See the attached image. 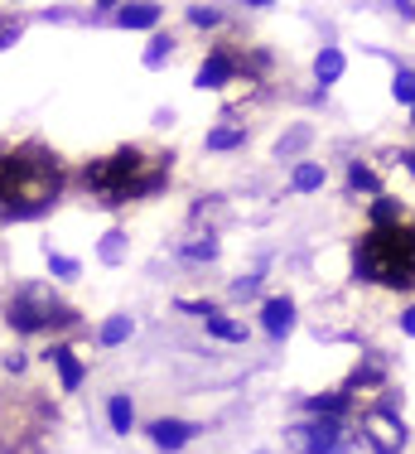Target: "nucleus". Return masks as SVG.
<instances>
[{
	"label": "nucleus",
	"instance_id": "obj_1",
	"mask_svg": "<svg viewBox=\"0 0 415 454\" xmlns=\"http://www.w3.org/2000/svg\"><path fill=\"white\" fill-rule=\"evenodd\" d=\"M63 193V165L39 140H0V218L25 223L39 218Z\"/></svg>",
	"mask_w": 415,
	"mask_h": 454
},
{
	"label": "nucleus",
	"instance_id": "obj_2",
	"mask_svg": "<svg viewBox=\"0 0 415 454\" xmlns=\"http://www.w3.org/2000/svg\"><path fill=\"white\" fill-rule=\"evenodd\" d=\"M169 165H174V155H165V150L121 145V150H112V155L92 160V165L82 169V184L102 208H126V203L155 199L169 184Z\"/></svg>",
	"mask_w": 415,
	"mask_h": 454
},
{
	"label": "nucleus",
	"instance_id": "obj_3",
	"mask_svg": "<svg viewBox=\"0 0 415 454\" xmlns=\"http://www.w3.org/2000/svg\"><path fill=\"white\" fill-rule=\"evenodd\" d=\"M353 276L381 290H411L415 286V223L367 227L353 242Z\"/></svg>",
	"mask_w": 415,
	"mask_h": 454
},
{
	"label": "nucleus",
	"instance_id": "obj_4",
	"mask_svg": "<svg viewBox=\"0 0 415 454\" xmlns=\"http://www.w3.org/2000/svg\"><path fill=\"white\" fill-rule=\"evenodd\" d=\"M5 324L15 333H43V329H73L78 315L53 295V286H43V280H25V286L10 295V305H5Z\"/></svg>",
	"mask_w": 415,
	"mask_h": 454
},
{
	"label": "nucleus",
	"instance_id": "obj_5",
	"mask_svg": "<svg viewBox=\"0 0 415 454\" xmlns=\"http://www.w3.org/2000/svg\"><path fill=\"white\" fill-rule=\"evenodd\" d=\"M286 435H290V445L300 450V454H343V450H348L343 426H338V420H329V416H319L314 426H290Z\"/></svg>",
	"mask_w": 415,
	"mask_h": 454
},
{
	"label": "nucleus",
	"instance_id": "obj_6",
	"mask_svg": "<svg viewBox=\"0 0 415 454\" xmlns=\"http://www.w3.org/2000/svg\"><path fill=\"white\" fill-rule=\"evenodd\" d=\"M406 435H411V430H406V420H401V416H387V411H367V416H363V440L377 454H401Z\"/></svg>",
	"mask_w": 415,
	"mask_h": 454
},
{
	"label": "nucleus",
	"instance_id": "obj_7",
	"mask_svg": "<svg viewBox=\"0 0 415 454\" xmlns=\"http://www.w3.org/2000/svg\"><path fill=\"white\" fill-rule=\"evenodd\" d=\"M199 82L203 92H223L227 82H237V53H232V44H223V49H213L208 59L199 63Z\"/></svg>",
	"mask_w": 415,
	"mask_h": 454
},
{
	"label": "nucleus",
	"instance_id": "obj_8",
	"mask_svg": "<svg viewBox=\"0 0 415 454\" xmlns=\"http://www.w3.org/2000/svg\"><path fill=\"white\" fill-rule=\"evenodd\" d=\"M199 435V426H193V420H155V426H150V440H155L160 450H184L189 445V440Z\"/></svg>",
	"mask_w": 415,
	"mask_h": 454
},
{
	"label": "nucleus",
	"instance_id": "obj_9",
	"mask_svg": "<svg viewBox=\"0 0 415 454\" xmlns=\"http://www.w3.org/2000/svg\"><path fill=\"white\" fill-rule=\"evenodd\" d=\"M261 324H266L270 339H286V333L294 329V300H286V295L266 300V305H261Z\"/></svg>",
	"mask_w": 415,
	"mask_h": 454
},
{
	"label": "nucleus",
	"instance_id": "obj_10",
	"mask_svg": "<svg viewBox=\"0 0 415 454\" xmlns=\"http://www.w3.org/2000/svg\"><path fill=\"white\" fill-rule=\"evenodd\" d=\"M49 363L53 367H59V382H63V392H78V387H82V363H78V353H73V348H63V343H59V348H49Z\"/></svg>",
	"mask_w": 415,
	"mask_h": 454
},
{
	"label": "nucleus",
	"instance_id": "obj_11",
	"mask_svg": "<svg viewBox=\"0 0 415 454\" xmlns=\"http://www.w3.org/2000/svg\"><path fill=\"white\" fill-rule=\"evenodd\" d=\"M381 382H387V358H381V353H367V363H357L353 377H348V392H357V387L372 392V387H381Z\"/></svg>",
	"mask_w": 415,
	"mask_h": 454
},
{
	"label": "nucleus",
	"instance_id": "obj_12",
	"mask_svg": "<svg viewBox=\"0 0 415 454\" xmlns=\"http://www.w3.org/2000/svg\"><path fill=\"white\" fill-rule=\"evenodd\" d=\"M116 25H126V29H155L160 25V5H121Z\"/></svg>",
	"mask_w": 415,
	"mask_h": 454
},
{
	"label": "nucleus",
	"instance_id": "obj_13",
	"mask_svg": "<svg viewBox=\"0 0 415 454\" xmlns=\"http://www.w3.org/2000/svg\"><path fill=\"white\" fill-rule=\"evenodd\" d=\"M343 68H348V59H343V53H338V49H324L319 59H314V78H319L324 88H329V82H338V78H343Z\"/></svg>",
	"mask_w": 415,
	"mask_h": 454
},
{
	"label": "nucleus",
	"instance_id": "obj_14",
	"mask_svg": "<svg viewBox=\"0 0 415 454\" xmlns=\"http://www.w3.org/2000/svg\"><path fill=\"white\" fill-rule=\"evenodd\" d=\"M179 256H184V262H213V256H217V237L213 232H193L189 242L179 247Z\"/></svg>",
	"mask_w": 415,
	"mask_h": 454
},
{
	"label": "nucleus",
	"instance_id": "obj_15",
	"mask_svg": "<svg viewBox=\"0 0 415 454\" xmlns=\"http://www.w3.org/2000/svg\"><path fill=\"white\" fill-rule=\"evenodd\" d=\"M208 333H217L223 343H247V324L232 315H208Z\"/></svg>",
	"mask_w": 415,
	"mask_h": 454
},
{
	"label": "nucleus",
	"instance_id": "obj_16",
	"mask_svg": "<svg viewBox=\"0 0 415 454\" xmlns=\"http://www.w3.org/2000/svg\"><path fill=\"white\" fill-rule=\"evenodd\" d=\"M247 140V126H237V121H223L217 131H208V150H237Z\"/></svg>",
	"mask_w": 415,
	"mask_h": 454
},
{
	"label": "nucleus",
	"instance_id": "obj_17",
	"mask_svg": "<svg viewBox=\"0 0 415 454\" xmlns=\"http://www.w3.org/2000/svg\"><path fill=\"white\" fill-rule=\"evenodd\" d=\"M294 193H314V189H324V165H314V160H304V165H294Z\"/></svg>",
	"mask_w": 415,
	"mask_h": 454
},
{
	"label": "nucleus",
	"instance_id": "obj_18",
	"mask_svg": "<svg viewBox=\"0 0 415 454\" xmlns=\"http://www.w3.org/2000/svg\"><path fill=\"white\" fill-rule=\"evenodd\" d=\"M106 416H112V430H116V435H130V420H136V406H130V396H126V392H116V396H112Z\"/></svg>",
	"mask_w": 415,
	"mask_h": 454
},
{
	"label": "nucleus",
	"instance_id": "obj_19",
	"mask_svg": "<svg viewBox=\"0 0 415 454\" xmlns=\"http://www.w3.org/2000/svg\"><path fill=\"white\" fill-rule=\"evenodd\" d=\"M396 223H406V208H401V199H381L372 203V227H396Z\"/></svg>",
	"mask_w": 415,
	"mask_h": 454
},
{
	"label": "nucleus",
	"instance_id": "obj_20",
	"mask_svg": "<svg viewBox=\"0 0 415 454\" xmlns=\"http://www.w3.org/2000/svg\"><path fill=\"white\" fill-rule=\"evenodd\" d=\"M309 411L314 416H329V420H338L348 411V392H324V396H309Z\"/></svg>",
	"mask_w": 415,
	"mask_h": 454
},
{
	"label": "nucleus",
	"instance_id": "obj_21",
	"mask_svg": "<svg viewBox=\"0 0 415 454\" xmlns=\"http://www.w3.org/2000/svg\"><path fill=\"white\" fill-rule=\"evenodd\" d=\"M348 184H353L357 193H377V199H381V179H377V169H367L363 160H357V165L348 169Z\"/></svg>",
	"mask_w": 415,
	"mask_h": 454
},
{
	"label": "nucleus",
	"instance_id": "obj_22",
	"mask_svg": "<svg viewBox=\"0 0 415 454\" xmlns=\"http://www.w3.org/2000/svg\"><path fill=\"white\" fill-rule=\"evenodd\" d=\"M130 333H136V324H130L126 315H116V319H106V324H102V343H106V348H116V343H126Z\"/></svg>",
	"mask_w": 415,
	"mask_h": 454
},
{
	"label": "nucleus",
	"instance_id": "obj_23",
	"mask_svg": "<svg viewBox=\"0 0 415 454\" xmlns=\"http://www.w3.org/2000/svg\"><path fill=\"white\" fill-rule=\"evenodd\" d=\"M391 97H396V102H406V106H415V68H396Z\"/></svg>",
	"mask_w": 415,
	"mask_h": 454
},
{
	"label": "nucleus",
	"instance_id": "obj_24",
	"mask_svg": "<svg viewBox=\"0 0 415 454\" xmlns=\"http://www.w3.org/2000/svg\"><path fill=\"white\" fill-rule=\"evenodd\" d=\"M169 53H174V39L169 35H155V39H150V49H145V68H160Z\"/></svg>",
	"mask_w": 415,
	"mask_h": 454
},
{
	"label": "nucleus",
	"instance_id": "obj_25",
	"mask_svg": "<svg viewBox=\"0 0 415 454\" xmlns=\"http://www.w3.org/2000/svg\"><path fill=\"white\" fill-rule=\"evenodd\" d=\"M189 25L213 29V25H223V10H217V5H189Z\"/></svg>",
	"mask_w": 415,
	"mask_h": 454
},
{
	"label": "nucleus",
	"instance_id": "obj_26",
	"mask_svg": "<svg viewBox=\"0 0 415 454\" xmlns=\"http://www.w3.org/2000/svg\"><path fill=\"white\" fill-rule=\"evenodd\" d=\"M121 242H126V237H121V232H106V237H102V262H112V266H116V262H121V252H126V247H121Z\"/></svg>",
	"mask_w": 415,
	"mask_h": 454
},
{
	"label": "nucleus",
	"instance_id": "obj_27",
	"mask_svg": "<svg viewBox=\"0 0 415 454\" xmlns=\"http://www.w3.org/2000/svg\"><path fill=\"white\" fill-rule=\"evenodd\" d=\"M49 271L63 276V280H73V276H78V262H73V256H53L49 252Z\"/></svg>",
	"mask_w": 415,
	"mask_h": 454
},
{
	"label": "nucleus",
	"instance_id": "obj_28",
	"mask_svg": "<svg viewBox=\"0 0 415 454\" xmlns=\"http://www.w3.org/2000/svg\"><path fill=\"white\" fill-rule=\"evenodd\" d=\"M256 290H261V276H242V280L232 286V295H237V300H251Z\"/></svg>",
	"mask_w": 415,
	"mask_h": 454
},
{
	"label": "nucleus",
	"instance_id": "obj_29",
	"mask_svg": "<svg viewBox=\"0 0 415 454\" xmlns=\"http://www.w3.org/2000/svg\"><path fill=\"white\" fill-rule=\"evenodd\" d=\"M15 39H20V25L15 20H0V49H10Z\"/></svg>",
	"mask_w": 415,
	"mask_h": 454
},
{
	"label": "nucleus",
	"instance_id": "obj_30",
	"mask_svg": "<svg viewBox=\"0 0 415 454\" xmlns=\"http://www.w3.org/2000/svg\"><path fill=\"white\" fill-rule=\"evenodd\" d=\"M401 333H411V339H415V305L406 309V315H401Z\"/></svg>",
	"mask_w": 415,
	"mask_h": 454
},
{
	"label": "nucleus",
	"instance_id": "obj_31",
	"mask_svg": "<svg viewBox=\"0 0 415 454\" xmlns=\"http://www.w3.org/2000/svg\"><path fill=\"white\" fill-rule=\"evenodd\" d=\"M406 165H411V175H415V145L406 150Z\"/></svg>",
	"mask_w": 415,
	"mask_h": 454
},
{
	"label": "nucleus",
	"instance_id": "obj_32",
	"mask_svg": "<svg viewBox=\"0 0 415 454\" xmlns=\"http://www.w3.org/2000/svg\"><path fill=\"white\" fill-rule=\"evenodd\" d=\"M411 126H415V106H411Z\"/></svg>",
	"mask_w": 415,
	"mask_h": 454
}]
</instances>
